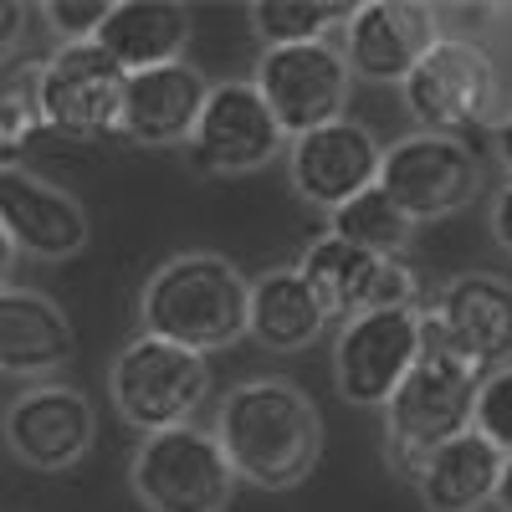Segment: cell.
Listing matches in <instances>:
<instances>
[{
    "mask_svg": "<svg viewBox=\"0 0 512 512\" xmlns=\"http://www.w3.org/2000/svg\"><path fill=\"white\" fill-rule=\"evenodd\" d=\"M210 436L226 451L236 482L256 492H292L323 456V410L297 379L256 374L226 390Z\"/></svg>",
    "mask_w": 512,
    "mask_h": 512,
    "instance_id": "1",
    "label": "cell"
},
{
    "mask_svg": "<svg viewBox=\"0 0 512 512\" xmlns=\"http://www.w3.org/2000/svg\"><path fill=\"white\" fill-rule=\"evenodd\" d=\"M108 6L113 0H47V6H36V16H47L62 47H77V41L98 36V26L108 21Z\"/></svg>",
    "mask_w": 512,
    "mask_h": 512,
    "instance_id": "27",
    "label": "cell"
},
{
    "mask_svg": "<svg viewBox=\"0 0 512 512\" xmlns=\"http://www.w3.org/2000/svg\"><path fill=\"white\" fill-rule=\"evenodd\" d=\"M328 236L349 241V246H359V251H369V256L384 262V256H405V246L415 241V221L374 185V190H364L349 205L333 210V216H328Z\"/></svg>",
    "mask_w": 512,
    "mask_h": 512,
    "instance_id": "23",
    "label": "cell"
},
{
    "mask_svg": "<svg viewBox=\"0 0 512 512\" xmlns=\"http://www.w3.org/2000/svg\"><path fill=\"white\" fill-rule=\"evenodd\" d=\"M77 349L67 308L52 292L6 282L0 287V374L11 379H47Z\"/></svg>",
    "mask_w": 512,
    "mask_h": 512,
    "instance_id": "18",
    "label": "cell"
},
{
    "mask_svg": "<svg viewBox=\"0 0 512 512\" xmlns=\"http://www.w3.org/2000/svg\"><path fill=\"white\" fill-rule=\"evenodd\" d=\"M210 390H216L210 359L154 333H134L108 364V400L139 436L195 425V415L210 405Z\"/></svg>",
    "mask_w": 512,
    "mask_h": 512,
    "instance_id": "4",
    "label": "cell"
},
{
    "mask_svg": "<svg viewBox=\"0 0 512 512\" xmlns=\"http://www.w3.org/2000/svg\"><path fill=\"white\" fill-rule=\"evenodd\" d=\"M472 431L487 436L502 456H512V364L482 374L477 405H472Z\"/></svg>",
    "mask_w": 512,
    "mask_h": 512,
    "instance_id": "26",
    "label": "cell"
},
{
    "mask_svg": "<svg viewBox=\"0 0 512 512\" xmlns=\"http://www.w3.org/2000/svg\"><path fill=\"white\" fill-rule=\"evenodd\" d=\"M492 507L512 512V456H502V472H497V487H492Z\"/></svg>",
    "mask_w": 512,
    "mask_h": 512,
    "instance_id": "32",
    "label": "cell"
},
{
    "mask_svg": "<svg viewBox=\"0 0 512 512\" xmlns=\"http://www.w3.org/2000/svg\"><path fill=\"white\" fill-rule=\"evenodd\" d=\"M11 272H16V246L6 241V231H0V287L11 282Z\"/></svg>",
    "mask_w": 512,
    "mask_h": 512,
    "instance_id": "33",
    "label": "cell"
},
{
    "mask_svg": "<svg viewBox=\"0 0 512 512\" xmlns=\"http://www.w3.org/2000/svg\"><path fill=\"white\" fill-rule=\"evenodd\" d=\"M31 16H36V6H21V0H0V57H11L21 41H26Z\"/></svg>",
    "mask_w": 512,
    "mask_h": 512,
    "instance_id": "29",
    "label": "cell"
},
{
    "mask_svg": "<svg viewBox=\"0 0 512 512\" xmlns=\"http://www.w3.org/2000/svg\"><path fill=\"white\" fill-rule=\"evenodd\" d=\"M128 72L98 47V41H77L57 47L31 67V98L41 128L72 139V144H103L118 139V113H123Z\"/></svg>",
    "mask_w": 512,
    "mask_h": 512,
    "instance_id": "7",
    "label": "cell"
},
{
    "mask_svg": "<svg viewBox=\"0 0 512 512\" xmlns=\"http://www.w3.org/2000/svg\"><path fill=\"white\" fill-rule=\"evenodd\" d=\"M379 190L390 195L415 226L446 221L487 190V164H482L477 144H466V139L405 134L395 144H384Z\"/></svg>",
    "mask_w": 512,
    "mask_h": 512,
    "instance_id": "8",
    "label": "cell"
},
{
    "mask_svg": "<svg viewBox=\"0 0 512 512\" xmlns=\"http://www.w3.org/2000/svg\"><path fill=\"white\" fill-rule=\"evenodd\" d=\"M328 318L318 297L292 267H272L246 282V338H256L267 354H303L323 338Z\"/></svg>",
    "mask_w": 512,
    "mask_h": 512,
    "instance_id": "21",
    "label": "cell"
},
{
    "mask_svg": "<svg viewBox=\"0 0 512 512\" xmlns=\"http://www.w3.org/2000/svg\"><path fill=\"white\" fill-rule=\"evenodd\" d=\"M251 88L262 93V103L277 118L282 134L297 139L308 128L349 118L354 77H349L333 41H308V47H267L256 57Z\"/></svg>",
    "mask_w": 512,
    "mask_h": 512,
    "instance_id": "11",
    "label": "cell"
},
{
    "mask_svg": "<svg viewBox=\"0 0 512 512\" xmlns=\"http://www.w3.org/2000/svg\"><path fill=\"white\" fill-rule=\"evenodd\" d=\"M0 231L36 262H67L93 241L88 205L36 169H0Z\"/></svg>",
    "mask_w": 512,
    "mask_h": 512,
    "instance_id": "16",
    "label": "cell"
},
{
    "mask_svg": "<svg viewBox=\"0 0 512 512\" xmlns=\"http://www.w3.org/2000/svg\"><path fill=\"white\" fill-rule=\"evenodd\" d=\"M205 93H210V82L190 62H164V67L134 72L123 88L118 139L134 149H185Z\"/></svg>",
    "mask_w": 512,
    "mask_h": 512,
    "instance_id": "17",
    "label": "cell"
},
{
    "mask_svg": "<svg viewBox=\"0 0 512 512\" xmlns=\"http://www.w3.org/2000/svg\"><path fill=\"white\" fill-rule=\"evenodd\" d=\"M292 272L308 282V292L318 297V308L328 323H344L354 313L369 308V287H374V272H379V256L338 241V236H318L303 246V256L292 262Z\"/></svg>",
    "mask_w": 512,
    "mask_h": 512,
    "instance_id": "22",
    "label": "cell"
},
{
    "mask_svg": "<svg viewBox=\"0 0 512 512\" xmlns=\"http://www.w3.org/2000/svg\"><path fill=\"white\" fill-rule=\"evenodd\" d=\"M251 31L267 47H308V41H328L349 21V0H251L246 6Z\"/></svg>",
    "mask_w": 512,
    "mask_h": 512,
    "instance_id": "24",
    "label": "cell"
},
{
    "mask_svg": "<svg viewBox=\"0 0 512 512\" xmlns=\"http://www.w3.org/2000/svg\"><path fill=\"white\" fill-rule=\"evenodd\" d=\"M190 31H195L190 6H175V0H113L93 41L134 77L164 62H185Z\"/></svg>",
    "mask_w": 512,
    "mask_h": 512,
    "instance_id": "19",
    "label": "cell"
},
{
    "mask_svg": "<svg viewBox=\"0 0 512 512\" xmlns=\"http://www.w3.org/2000/svg\"><path fill=\"white\" fill-rule=\"evenodd\" d=\"M425 318L477 374L512 364V282L502 272H456L425 303Z\"/></svg>",
    "mask_w": 512,
    "mask_h": 512,
    "instance_id": "15",
    "label": "cell"
},
{
    "mask_svg": "<svg viewBox=\"0 0 512 512\" xmlns=\"http://www.w3.org/2000/svg\"><path fill=\"white\" fill-rule=\"evenodd\" d=\"M441 41V11L420 0H359L349 6V21L338 26V57L349 77L400 88L415 72V62Z\"/></svg>",
    "mask_w": 512,
    "mask_h": 512,
    "instance_id": "13",
    "label": "cell"
},
{
    "mask_svg": "<svg viewBox=\"0 0 512 512\" xmlns=\"http://www.w3.org/2000/svg\"><path fill=\"white\" fill-rule=\"evenodd\" d=\"M0 436L6 451L41 477H62L72 466H82V456L98 441V410L93 400L62 379H36L6 405L0 415Z\"/></svg>",
    "mask_w": 512,
    "mask_h": 512,
    "instance_id": "10",
    "label": "cell"
},
{
    "mask_svg": "<svg viewBox=\"0 0 512 512\" xmlns=\"http://www.w3.org/2000/svg\"><path fill=\"white\" fill-rule=\"evenodd\" d=\"M128 487L144 512H226L241 482L216 436L200 425H180V431L139 436L128 456Z\"/></svg>",
    "mask_w": 512,
    "mask_h": 512,
    "instance_id": "6",
    "label": "cell"
},
{
    "mask_svg": "<svg viewBox=\"0 0 512 512\" xmlns=\"http://www.w3.org/2000/svg\"><path fill=\"white\" fill-rule=\"evenodd\" d=\"M477 384H482V374L420 313V354H415L410 374L400 379V390L390 395V405H384V456H390V472L405 487L420 477L425 456L441 441L472 431Z\"/></svg>",
    "mask_w": 512,
    "mask_h": 512,
    "instance_id": "3",
    "label": "cell"
},
{
    "mask_svg": "<svg viewBox=\"0 0 512 512\" xmlns=\"http://www.w3.org/2000/svg\"><path fill=\"white\" fill-rule=\"evenodd\" d=\"M487 226H492L497 251H502V256H512V180L492 195V216H487Z\"/></svg>",
    "mask_w": 512,
    "mask_h": 512,
    "instance_id": "30",
    "label": "cell"
},
{
    "mask_svg": "<svg viewBox=\"0 0 512 512\" xmlns=\"http://www.w3.org/2000/svg\"><path fill=\"white\" fill-rule=\"evenodd\" d=\"M379 159H384V144L369 123L333 118L323 128H308V134L287 139V180H292L297 200H308L333 216L338 205H349L354 195L379 185Z\"/></svg>",
    "mask_w": 512,
    "mask_h": 512,
    "instance_id": "14",
    "label": "cell"
},
{
    "mask_svg": "<svg viewBox=\"0 0 512 512\" xmlns=\"http://www.w3.org/2000/svg\"><path fill=\"white\" fill-rule=\"evenodd\" d=\"M492 149H497V164L507 169V180H512V113L492 123Z\"/></svg>",
    "mask_w": 512,
    "mask_h": 512,
    "instance_id": "31",
    "label": "cell"
},
{
    "mask_svg": "<svg viewBox=\"0 0 512 512\" xmlns=\"http://www.w3.org/2000/svg\"><path fill=\"white\" fill-rule=\"evenodd\" d=\"M405 113L415 118V134L466 139L497 123L502 108V67L472 36H441L400 82Z\"/></svg>",
    "mask_w": 512,
    "mask_h": 512,
    "instance_id": "5",
    "label": "cell"
},
{
    "mask_svg": "<svg viewBox=\"0 0 512 512\" xmlns=\"http://www.w3.org/2000/svg\"><path fill=\"white\" fill-rule=\"evenodd\" d=\"M497 472H502V451L477 431H461L425 456L410 492L420 497L425 512H482L492 507Z\"/></svg>",
    "mask_w": 512,
    "mask_h": 512,
    "instance_id": "20",
    "label": "cell"
},
{
    "mask_svg": "<svg viewBox=\"0 0 512 512\" xmlns=\"http://www.w3.org/2000/svg\"><path fill=\"white\" fill-rule=\"evenodd\" d=\"M139 333L195 354H221L246 338V277L221 251H180L139 287Z\"/></svg>",
    "mask_w": 512,
    "mask_h": 512,
    "instance_id": "2",
    "label": "cell"
},
{
    "mask_svg": "<svg viewBox=\"0 0 512 512\" xmlns=\"http://www.w3.org/2000/svg\"><path fill=\"white\" fill-rule=\"evenodd\" d=\"M425 313V308H420ZM420 313L369 308L333 333V390L354 410H384L420 354Z\"/></svg>",
    "mask_w": 512,
    "mask_h": 512,
    "instance_id": "9",
    "label": "cell"
},
{
    "mask_svg": "<svg viewBox=\"0 0 512 512\" xmlns=\"http://www.w3.org/2000/svg\"><path fill=\"white\" fill-rule=\"evenodd\" d=\"M369 308H410V313L425 308V282H420V272L405 262V256H384L379 262L374 287H369Z\"/></svg>",
    "mask_w": 512,
    "mask_h": 512,
    "instance_id": "28",
    "label": "cell"
},
{
    "mask_svg": "<svg viewBox=\"0 0 512 512\" xmlns=\"http://www.w3.org/2000/svg\"><path fill=\"white\" fill-rule=\"evenodd\" d=\"M41 134L36 98H31V72H0V169H21L31 139Z\"/></svg>",
    "mask_w": 512,
    "mask_h": 512,
    "instance_id": "25",
    "label": "cell"
},
{
    "mask_svg": "<svg viewBox=\"0 0 512 512\" xmlns=\"http://www.w3.org/2000/svg\"><path fill=\"white\" fill-rule=\"evenodd\" d=\"M282 149L287 134L251 82H210L200 118L185 139V159L195 175H251V169H267Z\"/></svg>",
    "mask_w": 512,
    "mask_h": 512,
    "instance_id": "12",
    "label": "cell"
}]
</instances>
